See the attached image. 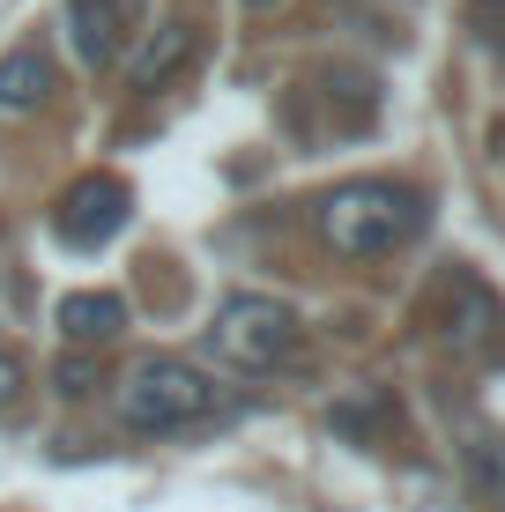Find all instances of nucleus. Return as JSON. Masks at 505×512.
Segmentation results:
<instances>
[{"mask_svg":"<svg viewBox=\"0 0 505 512\" xmlns=\"http://www.w3.org/2000/svg\"><path fill=\"white\" fill-rule=\"evenodd\" d=\"M60 394H90V364H82V357L60 364Z\"/></svg>","mask_w":505,"mask_h":512,"instance_id":"nucleus-12","label":"nucleus"},{"mask_svg":"<svg viewBox=\"0 0 505 512\" xmlns=\"http://www.w3.org/2000/svg\"><path fill=\"white\" fill-rule=\"evenodd\" d=\"M208 334H216V349L238 364V372H275V364L298 357V312L275 305V297H260V290L223 297Z\"/></svg>","mask_w":505,"mask_h":512,"instance_id":"nucleus-3","label":"nucleus"},{"mask_svg":"<svg viewBox=\"0 0 505 512\" xmlns=\"http://www.w3.org/2000/svg\"><path fill=\"white\" fill-rule=\"evenodd\" d=\"M424 231V193L387 186V179H350L320 201V238L342 260H379Z\"/></svg>","mask_w":505,"mask_h":512,"instance_id":"nucleus-1","label":"nucleus"},{"mask_svg":"<svg viewBox=\"0 0 505 512\" xmlns=\"http://www.w3.org/2000/svg\"><path fill=\"white\" fill-rule=\"evenodd\" d=\"M468 30L483 52H505V0H468Z\"/></svg>","mask_w":505,"mask_h":512,"instance_id":"nucleus-10","label":"nucleus"},{"mask_svg":"<svg viewBox=\"0 0 505 512\" xmlns=\"http://www.w3.org/2000/svg\"><path fill=\"white\" fill-rule=\"evenodd\" d=\"M246 8H275V0H246Z\"/></svg>","mask_w":505,"mask_h":512,"instance_id":"nucleus-13","label":"nucleus"},{"mask_svg":"<svg viewBox=\"0 0 505 512\" xmlns=\"http://www.w3.org/2000/svg\"><path fill=\"white\" fill-rule=\"evenodd\" d=\"M52 97V67L38 45H15L0 52V112H38V104Z\"/></svg>","mask_w":505,"mask_h":512,"instance_id":"nucleus-9","label":"nucleus"},{"mask_svg":"<svg viewBox=\"0 0 505 512\" xmlns=\"http://www.w3.org/2000/svg\"><path fill=\"white\" fill-rule=\"evenodd\" d=\"M194 52H201V30H194V23H164V30H149V45L134 52V67H127L134 90H164V82L179 75Z\"/></svg>","mask_w":505,"mask_h":512,"instance_id":"nucleus-8","label":"nucleus"},{"mask_svg":"<svg viewBox=\"0 0 505 512\" xmlns=\"http://www.w3.org/2000/svg\"><path fill=\"white\" fill-rule=\"evenodd\" d=\"M498 327H505V312H498V297L483 290L476 275H454V282H446V334H454V349L491 357V349H498Z\"/></svg>","mask_w":505,"mask_h":512,"instance_id":"nucleus-6","label":"nucleus"},{"mask_svg":"<svg viewBox=\"0 0 505 512\" xmlns=\"http://www.w3.org/2000/svg\"><path fill=\"white\" fill-rule=\"evenodd\" d=\"M208 409H216V379L194 372L186 357H142L127 379H119V423L142 431V438L194 431Z\"/></svg>","mask_w":505,"mask_h":512,"instance_id":"nucleus-2","label":"nucleus"},{"mask_svg":"<svg viewBox=\"0 0 505 512\" xmlns=\"http://www.w3.org/2000/svg\"><path fill=\"white\" fill-rule=\"evenodd\" d=\"M15 401H23V357L0 349V409H15Z\"/></svg>","mask_w":505,"mask_h":512,"instance_id":"nucleus-11","label":"nucleus"},{"mask_svg":"<svg viewBox=\"0 0 505 512\" xmlns=\"http://www.w3.org/2000/svg\"><path fill=\"white\" fill-rule=\"evenodd\" d=\"M52 320H60V334L75 349H97V342H112V334L127 327V297L119 290H75V297H60Z\"/></svg>","mask_w":505,"mask_h":512,"instance_id":"nucleus-7","label":"nucleus"},{"mask_svg":"<svg viewBox=\"0 0 505 512\" xmlns=\"http://www.w3.org/2000/svg\"><path fill=\"white\" fill-rule=\"evenodd\" d=\"M127 216H134V193L119 186L112 171H90V179H75L60 193L52 231H60V245H75V253H97V245H112L127 231Z\"/></svg>","mask_w":505,"mask_h":512,"instance_id":"nucleus-4","label":"nucleus"},{"mask_svg":"<svg viewBox=\"0 0 505 512\" xmlns=\"http://www.w3.org/2000/svg\"><path fill=\"white\" fill-rule=\"evenodd\" d=\"M127 23H134V0H67V45H75L82 67H119L127 52Z\"/></svg>","mask_w":505,"mask_h":512,"instance_id":"nucleus-5","label":"nucleus"}]
</instances>
